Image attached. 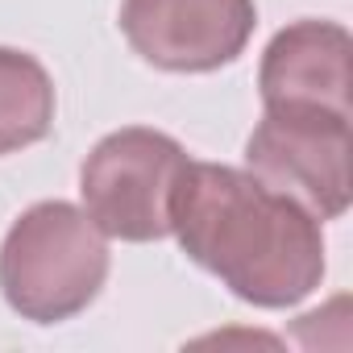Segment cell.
Masks as SVG:
<instances>
[{
    "instance_id": "6da1fadb",
    "label": "cell",
    "mask_w": 353,
    "mask_h": 353,
    "mask_svg": "<svg viewBox=\"0 0 353 353\" xmlns=\"http://www.w3.org/2000/svg\"><path fill=\"white\" fill-rule=\"evenodd\" d=\"M170 233L196 266L258 307H291L324 279L320 221L237 166L188 162L170 200Z\"/></svg>"
},
{
    "instance_id": "7a4b0ae2",
    "label": "cell",
    "mask_w": 353,
    "mask_h": 353,
    "mask_svg": "<svg viewBox=\"0 0 353 353\" xmlns=\"http://www.w3.org/2000/svg\"><path fill=\"white\" fill-rule=\"evenodd\" d=\"M108 279V241L88 212L63 200L34 204L0 245V291L34 324L83 312Z\"/></svg>"
},
{
    "instance_id": "3957f363",
    "label": "cell",
    "mask_w": 353,
    "mask_h": 353,
    "mask_svg": "<svg viewBox=\"0 0 353 353\" xmlns=\"http://www.w3.org/2000/svg\"><path fill=\"white\" fill-rule=\"evenodd\" d=\"M188 162V150L158 129H117L79 170L83 212L104 237L158 241L170 233V200Z\"/></svg>"
},
{
    "instance_id": "277c9868",
    "label": "cell",
    "mask_w": 353,
    "mask_h": 353,
    "mask_svg": "<svg viewBox=\"0 0 353 353\" xmlns=\"http://www.w3.org/2000/svg\"><path fill=\"white\" fill-rule=\"evenodd\" d=\"M349 112L332 108H266L245 141V170L266 188L291 196L316 221H336L349 212Z\"/></svg>"
},
{
    "instance_id": "52a82bcc",
    "label": "cell",
    "mask_w": 353,
    "mask_h": 353,
    "mask_svg": "<svg viewBox=\"0 0 353 353\" xmlns=\"http://www.w3.org/2000/svg\"><path fill=\"white\" fill-rule=\"evenodd\" d=\"M54 125V83L34 54L0 46V154L42 141Z\"/></svg>"
},
{
    "instance_id": "8992f818",
    "label": "cell",
    "mask_w": 353,
    "mask_h": 353,
    "mask_svg": "<svg viewBox=\"0 0 353 353\" xmlns=\"http://www.w3.org/2000/svg\"><path fill=\"white\" fill-rule=\"evenodd\" d=\"M353 38L332 21H295L279 30L262 54L258 88L266 108H332L349 112Z\"/></svg>"
},
{
    "instance_id": "5b68a950",
    "label": "cell",
    "mask_w": 353,
    "mask_h": 353,
    "mask_svg": "<svg viewBox=\"0 0 353 353\" xmlns=\"http://www.w3.org/2000/svg\"><path fill=\"white\" fill-rule=\"evenodd\" d=\"M258 9L254 0H125L121 30L129 46L162 71H216L229 67L250 34Z\"/></svg>"
}]
</instances>
